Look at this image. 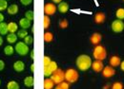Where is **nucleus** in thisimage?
Here are the masks:
<instances>
[{
	"label": "nucleus",
	"instance_id": "obj_1",
	"mask_svg": "<svg viewBox=\"0 0 124 89\" xmlns=\"http://www.w3.org/2000/svg\"><path fill=\"white\" fill-rule=\"evenodd\" d=\"M92 59L88 55H80L77 58V66L78 67L79 70L81 71H86L92 66Z\"/></svg>",
	"mask_w": 124,
	"mask_h": 89
},
{
	"label": "nucleus",
	"instance_id": "obj_2",
	"mask_svg": "<svg viewBox=\"0 0 124 89\" xmlns=\"http://www.w3.org/2000/svg\"><path fill=\"white\" fill-rule=\"evenodd\" d=\"M93 58L95 60H99V61L105 60L106 57H107L106 48L103 45H101V44L95 45L93 50Z\"/></svg>",
	"mask_w": 124,
	"mask_h": 89
},
{
	"label": "nucleus",
	"instance_id": "obj_3",
	"mask_svg": "<svg viewBox=\"0 0 124 89\" xmlns=\"http://www.w3.org/2000/svg\"><path fill=\"white\" fill-rule=\"evenodd\" d=\"M65 80L69 83H75L78 80V72L74 68H69L65 71Z\"/></svg>",
	"mask_w": 124,
	"mask_h": 89
},
{
	"label": "nucleus",
	"instance_id": "obj_4",
	"mask_svg": "<svg viewBox=\"0 0 124 89\" xmlns=\"http://www.w3.org/2000/svg\"><path fill=\"white\" fill-rule=\"evenodd\" d=\"M51 79L54 81V84H58L62 82H64L65 80V72L61 69H56L55 71L53 72V74L51 76Z\"/></svg>",
	"mask_w": 124,
	"mask_h": 89
},
{
	"label": "nucleus",
	"instance_id": "obj_5",
	"mask_svg": "<svg viewBox=\"0 0 124 89\" xmlns=\"http://www.w3.org/2000/svg\"><path fill=\"white\" fill-rule=\"evenodd\" d=\"M15 49L16 50V52L21 56H25L29 53V46L27 44H25V42H18L16 44Z\"/></svg>",
	"mask_w": 124,
	"mask_h": 89
},
{
	"label": "nucleus",
	"instance_id": "obj_6",
	"mask_svg": "<svg viewBox=\"0 0 124 89\" xmlns=\"http://www.w3.org/2000/svg\"><path fill=\"white\" fill-rule=\"evenodd\" d=\"M112 30L114 32L116 33H119V32H122L124 30V22L122 20H119V19H116L115 21H113L112 23Z\"/></svg>",
	"mask_w": 124,
	"mask_h": 89
},
{
	"label": "nucleus",
	"instance_id": "obj_7",
	"mask_svg": "<svg viewBox=\"0 0 124 89\" xmlns=\"http://www.w3.org/2000/svg\"><path fill=\"white\" fill-rule=\"evenodd\" d=\"M56 10H57V7H55V5L54 3H47L44 6V13L46 15L54 14Z\"/></svg>",
	"mask_w": 124,
	"mask_h": 89
},
{
	"label": "nucleus",
	"instance_id": "obj_8",
	"mask_svg": "<svg viewBox=\"0 0 124 89\" xmlns=\"http://www.w3.org/2000/svg\"><path fill=\"white\" fill-rule=\"evenodd\" d=\"M116 74V70L113 66L108 65V66H104L103 70H102V75L104 78H112L114 75Z\"/></svg>",
	"mask_w": 124,
	"mask_h": 89
},
{
	"label": "nucleus",
	"instance_id": "obj_9",
	"mask_svg": "<svg viewBox=\"0 0 124 89\" xmlns=\"http://www.w3.org/2000/svg\"><path fill=\"white\" fill-rule=\"evenodd\" d=\"M93 70L94 72H101L104 68V64H103V62L102 61H99V60H95L93 63H92V66Z\"/></svg>",
	"mask_w": 124,
	"mask_h": 89
},
{
	"label": "nucleus",
	"instance_id": "obj_10",
	"mask_svg": "<svg viewBox=\"0 0 124 89\" xmlns=\"http://www.w3.org/2000/svg\"><path fill=\"white\" fill-rule=\"evenodd\" d=\"M101 40H102V35L100 33H98V32H94L90 37V42L93 44H94V45L99 44Z\"/></svg>",
	"mask_w": 124,
	"mask_h": 89
},
{
	"label": "nucleus",
	"instance_id": "obj_11",
	"mask_svg": "<svg viewBox=\"0 0 124 89\" xmlns=\"http://www.w3.org/2000/svg\"><path fill=\"white\" fill-rule=\"evenodd\" d=\"M106 19V15L104 13H96L94 17H93V20L95 22V24H103L104 21Z\"/></svg>",
	"mask_w": 124,
	"mask_h": 89
},
{
	"label": "nucleus",
	"instance_id": "obj_12",
	"mask_svg": "<svg viewBox=\"0 0 124 89\" xmlns=\"http://www.w3.org/2000/svg\"><path fill=\"white\" fill-rule=\"evenodd\" d=\"M109 63H110V65L113 66V67H116L118 65H120V63H121V59L116 56V55H114L112 56L110 60H109Z\"/></svg>",
	"mask_w": 124,
	"mask_h": 89
},
{
	"label": "nucleus",
	"instance_id": "obj_13",
	"mask_svg": "<svg viewBox=\"0 0 124 89\" xmlns=\"http://www.w3.org/2000/svg\"><path fill=\"white\" fill-rule=\"evenodd\" d=\"M19 25H20V27L22 29L27 30V29H29L31 27V21L29 19H27L26 17L25 18H21L20 21H19Z\"/></svg>",
	"mask_w": 124,
	"mask_h": 89
},
{
	"label": "nucleus",
	"instance_id": "obj_14",
	"mask_svg": "<svg viewBox=\"0 0 124 89\" xmlns=\"http://www.w3.org/2000/svg\"><path fill=\"white\" fill-rule=\"evenodd\" d=\"M14 69L16 72H21L25 69V64L22 61H17L14 64Z\"/></svg>",
	"mask_w": 124,
	"mask_h": 89
},
{
	"label": "nucleus",
	"instance_id": "obj_15",
	"mask_svg": "<svg viewBox=\"0 0 124 89\" xmlns=\"http://www.w3.org/2000/svg\"><path fill=\"white\" fill-rule=\"evenodd\" d=\"M57 10H58L61 13H67V12L69 11V5H68V3H66V2H61V3H59L58 6H57Z\"/></svg>",
	"mask_w": 124,
	"mask_h": 89
},
{
	"label": "nucleus",
	"instance_id": "obj_16",
	"mask_svg": "<svg viewBox=\"0 0 124 89\" xmlns=\"http://www.w3.org/2000/svg\"><path fill=\"white\" fill-rule=\"evenodd\" d=\"M7 12H8L9 14H11V15L16 14V13H18V6L16 5V4L10 5V6L8 7V9H7Z\"/></svg>",
	"mask_w": 124,
	"mask_h": 89
},
{
	"label": "nucleus",
	"instance_id": "obj_17",
	"mask_svg": "<svg viewBox=\"0 0 124 89\" xmlns=\"http://www.w3.org/2000/svg\"><path fill=\"white\" fill-rule=\"evenodd\" d=\"M54 85V83L52 79H45L44 80V83H43V86H44V89H52Z\"/></svg>",
	"mask_w": 124,
	"mask_h": 89
},
{
	"label": "nucleus",
	"instance_id": "obj_18",
	"mask_svg": "<svg viewBox=\"0 0 124 89\" xmlns=\"http://www.w3.org/2000/svg\"><path fill=\"white\" fill-rule=\"evenodd\" d=\"M24 84H25L27 87H31V86H33V84H34V79H33V77H31V76L26 77V78L24 79Z\"/></svg>",
	"mask_w": 124,
	"mask_h": 89
},
{
	"label": "nucleus",
	"instance_id": "obj_19",
	"mask_svg": "<svg viewBox=\"0 0 124 89\" xmlns=\"http://www.w3.org/2000/svg\"><path fill=\"white\" fill-rule=\"evenodd\" d=\"M18 30V27H17V24L15 22H11L8 24V30L10 31V33H15L16 31H17Z\"/></svg>",
	"mask_w": 124,
	"mask_h": 89
},
{
	"label": "nucleus",
	"instance_id": "obj_20",
	"mask_svg": "<svg viewBox=\"0 0 124 89\" xmlns=\"http://www.w3.org/2000/svg\"><path fill=\"white\" fill-rule=\"evenodd\" d=\"M8 32H9V30H8V24H6L4 22L0 23V34L1 35H6Z\"/></svg>",
	"mask_w": 124,
	"mask_h": 89
},
{
	"label": "nucleus",
	"instance_id": "obj_21",
	"mask_svg": "<svg viewBox=\"0 0 124 89\" xmlns=\"http://www.w3.org/2000/svg\"><path fill=\"white\" fill-rule=\"evenodd\" d=\"M14 52H15V48L12 46V45H7V46H5V48H4V53L6 54V55H8V56H10V55H13L14 54Z\"/></svg>",
	"mask_w": 124,
	"mask_h": 89
},
{
	"label": "nucleus",
	"instance_id": "obj_22",
	"mask_svg": "<svg viewBox=\"0 0 124 89\" xmlns=\"http://www.w3.org/2000/svg\"><path fill=\"white\" fill-rule=\"evenodd\" d=\"M16 39H17V35H16L15 33H10V34H8V36H7V41H8L10 44L16 43Z\"/></svg>",
	"mask_w": 124,
	"mask_h": 89
},
{
	"label": "nucleus",
	"instance_id": "obj_23",
	"mask_svg": "<svg viewBox=\"0 0 124 89\" xmlns=\"http://www.w3.org/2000/svg\"><path fill=\"white\" fill-rule=\"evenodd\" d=\"M54 40V35L52 32H45L44 33V41L46 43H51Z\"/></svg>",
	"mask_w": 124,
	"mask_h": 89
},
{
	"label": "nucleus",
	"instance_id": "obj_24",
	"mask_svg": "<svg viewBox=\"0 0 124 89\" xmlns=\"http://www.w3.org/2000/svg\"><path fill=\"white\" fill-rule=\"evenodd\" d=\"M116 16L117 19H119V20H123L124 19V9H122V8L117 9L116 12Z\"/></svg>",
	"mask_w": 124,
	"mask_h": 89
},
{
	"label": "nucleus",
	"instance_id": "obj_25",
	"mask_svg": "<svg viewBox=\"0 0 124 89\" xmlns=\"http://www.w3.org/2000/svg\"><path fill=\"white\" fill-rule=\"evenodd\" d=\"M50 25H51V19H50L49 15L45 14L44 15V18H43V26H44V29L45 30L49 29Z\"/></svg>",
	"mask_w": 124,
	"mask_h": 89
},
{
	"label": "nucleus",
	"instance_id": "obj_26",
	"mask_svg": "<svg viewBox=\"0 0 124 89\" xmlns=\"http://www.w3.org/2000/svg\"><path fill=\"white\" fill-rule=\"evenodd\" d=\"M7 89H19V84L15 81H11L7 84Z\"/></svg>",
	"mask_w": 124,
	"mask_h": 89
},
{
	"label": "nucleus",
	"instance_id": "obj_27",
	"mask_svg": "<svg viewBox=\"0 0 124 89\" xmlns=\"http://www.w3.org/2000/svg\"><path fill=\"white\" fill-rule=\"evenodd\" d=\"M17 36H18L19 38H25L26 36H28V31L26 30H24V29L18 30V31H17Z\"/></svg>",
	"mask_w": 124,
	"mask_h": 89
},
{
	"label": "nucleus",
	"instance_id": "obj_28",
	"mask_svg": "<svg viewBox=\"0 0 124 89\" xmlns=\"http://www.w3.org/2000/svg\"><path fill=\"white\" fill-rule=\"evenodd\" d=\"M112 89H124L123 83H120V82H116L112 85Z\"/></svg>",
	"mask_w": 124,
	"mask_h": 89
},
{
	"label": "nucleus",
	"instance_id": "obj_29",
	"mask_svg": "<svg viewBox=\"0 0 124 89\" xmlns=\"http://www.w3.org/2000/svg\"><path fill=\"white\" fill-rule=\"evenodd\" d=\"M52 74H53V71L50 68V66L49 65H45L44 66V76L45 77H49V76H52Z\"/></svg>",
	"mask_w": 124,
	"mask_h": 89
},
{
	"label": "nucleus",
	"instance_id": "obj_30",
	"mask_svg": "<svg viewBox=\"0 0 124 89\" xmlns=\"http://www.w3.org/2000/svg\"><path fill=\"white\" fill-rule=\"evenodd\" d=\"M8 9V3L7 0H0V12Z\"/></svg>",
	"mask_w": 124,
	"mask_h": 89
},
{
	"label": "nucleus",
	"instance_id": "obj_31",
	"mask_svg": "<svg viewBox=\"0 0 124 89\" xmlns=\"http://www.w3.org/2000/svg\"><path fill=\"white\" fill-rule=\"evenodd\" d=\"M68 25H69V23H68L67 19H61V20L59 21V27H60L61 29H66V28H68Z\"/></svg>",
	"mask_w": 124,
	"mask_h": 89
},
{
	"label": "nucleus",
	"instance_id": "obj_32",
	"mask_svg": "<svg viewBox=\"0 0 124 89\" xmlns=\"http://www.w3.org/2000/svg\"><path fill=\"white\" fill-rule=\"evenodd\" d=\"M25 16H26V18H27V19H29L30 21L33 20V18H34L33 12H32V11H28V12H26V13H25Z\"/></svg>",
	"mask_w": 124,
	"mask_h": 89
},
{
	"label": "nucleus",
	"instance_id": "obj_33",
	"mask_svg": "<svg viewBox=\"0 0 124 89\" xmlns=\"http://www.w3.org/2000/svg\"><path fill=\"white\" fill-rule=\"evenodd\" d=\"M49 66H50V68L52 69V71H53V72H54V71H55L56 69H58V67H57V64H56L55 62H54V61H52V62L50 63Z\"/></svg>",
	"mask_w": 124,
	"mask_h": 89
},
{
	"label": "nucleus",
	"instance_id": "obj_34",
	"mask_svg": "<svg viewBox=\"0 0 124 89\" xmlns=\"http://www.w3.org/2000/svg\"><path fill=\"white\" fill-rule=\"evenodd\" d=\"M25 44H32V42H33V38L31 37V36H26L25 38Z\"/></svg>",
	"mask_w": 124,
	"mask_h": 89
},
{
	"label": "nucleus",
	"instance_id": "obj_35",
	"mask_svg": "<svg viewBox=\"0 0 124 89\" xmlns=\"http://www.w3.org/2000/svg\"><path fill=\"white\" fill-rule=\"evenodd\" d=\"M58 85L60 86V88L61 89H69V83L67 82H62L60 83H58Z\"/></svg>",
	"mask_w": 124,
	"mask_h": 89
},
{
	"label": "nucleus",
	"instance_id": "obj_36",
	"mask_svg": "<svg viewBox=\"0 0 124 89\" xmlns=\"http://www.w3.org/2000/svg\"><path fill=\"white\" fill-rule=\"evenodd\" d=\"M51 62H52V61H51V58H50V57H48V56H44V58H43L44 66H45V65H49Z\"/></svg>",
	"mask_w": 124,
	"mask_h": 89
},
{
	"label": "nucleus",
	"instance_id": "obj_37",
	"mask_svg": "<svg viewBox=\"0 0 124 89\" xmlns=\"http://www.w3.org/2000/svg\"><path fill=\"white\" fill-rule=\"evenodd\" d=\"M31 1H32V0H20L21 4L24 5V6H28V5H30V4L31 3Z\"/></svg>",
	"mask_w": 124,
	"mask_h": 89
},
{
	"label": "nucleus",
	"instance_id": "obj_38",
	"mask_svg": "<svg viewBox=\"0 0 124 89\" xmlns=\"http://www.w3.org/2000/svg\"><path fill=\"white\" fill-rule=\"evenodd\" d=\"M4 67H5V63L2 60H0V71H2L4 69Z\"/></svg>",
	"mask_w": 124,
	"mask_h": 89
},
{
	"label": "nucleus",
	"instance_id": "obj_39",
	"mask_svg": "<svg viewBox=\"0 0 124 89\" xmlns=\"http://www.w3.org/2000/svg\"><path fill=\"white\" fill-rule=\"evenodd\" d=\"M120 69L122 70V71H124V61H121V63H120Z\"/></svg>",
	"mask_w": 124,
	"mask_h": 89
},
{
	"label": "nucleus",
	"instance_id": "obj_40",
	"mask_svg": "<svg viewBox=\"0 0 124 89\" xmlns=\"http://www.w3.org/2000/svg\"><path fill=\"white\" fill-rule=\"evenodd\" d=\"M31 71L32 72V73L34 72V64H33V63L31 64Z\"/></svg>",
	"mask_w": 124,
	"mask_h": 89
},
{
	"label": "nucleus",
	"instance_id": "obj_41",
	"mask_svg": "<svg viewBox=\"0 0 124 89\" xmlns=\"http://www.w3.org/2000/svg\"><path fill=\"white\" fill-rule=\"evenodd\" d=\"M4 21V15L2 13H0V23H2Z\"/></svg>",
	"mask_w": 124,
	"mask_h": 89
},
{
	"label": "nucleus",
	"instance_id": "obj_42",
	"mask_svg": "<svg viewBox=\"0 0 124 89\" xmlns=\"http://www.w3.org/2000/svg\"><path fill=\"white\" fill-rule=\"evenodd\" d=\"M54 3H55V4H59V3H61L62 0H52Z\"/></svg>",
	"mask_w": 124,
	"mask_h": 89
},
{
	"label": "nucleus",
	"instance_id": "obj_43",
	"mask_svg": "<svg viewBox=\"0 0 124 89\" xmlns=\"http://www.w3.org/2000/svg\"><path fill=\"white\" fill-rule=\"evenodd\" d=\"M31 57L32 58V59L34 58V51H33V49H32V50L31 51Z\"/></svg>",
	"mask_w": 124,
	"mask_h": 89
},
{
	"label": "nucleus",
	"instance_id": "obj_44",
	"mask_svg": "<svg viewBox=\"0 0 124 89\" xmlns=\"http://www.w3.org/2000/svg\"><path fill=\"white\" fill-rule=\"evenodd\" d=\"M3 44V38H2V36H0V45H2Z\"/></svg>",
	"mask_w": 124,
	"mask_h": 89
},
{
	"label": "nucleus",
	"instance_id": "obj_45",
	"mask_svg": "<svg viewBox=\"0 0 124 89\" xmlns=\"http://www.w3.org/2000/svg\"><path fill=\"white\" fill-rule=\"evenodd\" d=\"M55 89H61V88H60V86H59V85H58V84H57V86H56V87H55Z\"/></svg>",
	"mask_w": 124,
	"mask_h": 89
},
{
	"label": "nucleus",
	"instance_id": "obj_46",
	"mask_svg": "<svg viewBox=\"0 0 124 89\" xmlns=\"http://www.w3.org/2000/svg\"><path fill=\"white\" fill-rule=\"evenodd\" d=\"M0 83H1V82H0Z\"/></svg>",
	"mask_w": 124,
	"mask_h": 89
},
{
	"label": "nucleus",
	"instance_id": "obj_47",
	"mask_svg": "<svg viewBox=\"0 0 124 89\" xmlns=\"http://www.w3.org/2000/svg\"><path fill=\"white\" fill-rule=\"evenodd\" d=\"M123 1H124V0H123Z\"/></svg>",
	"mask_w": 124,
	"mask_h": 89
}]
</instances>
